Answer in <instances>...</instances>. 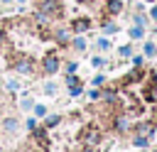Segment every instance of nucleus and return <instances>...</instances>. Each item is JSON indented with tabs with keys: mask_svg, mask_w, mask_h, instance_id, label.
I'll return each instance as SVG.
<instances>
[{
	"mask_svg": "<svg viewBox=\"0 0 157 152\" xmlns=\"http://www.w3.org/2000/svg\"><path fill=\"white\" fill-rule=\"evenodd\" d=\"M37 10L49 20H61L64 17V5L59 0H37Z\"/></svg>",
	"mask_w": 157,
	"mask_h": 152,
	"instance_id": "f257e3e1",
	"label": "nucleus"
},
{
	"mask_svg": "<svg viewBox=\"0 0 157 152\" xmlns=\"http://www.w3.org/2000/svg\"><path fill=\"white\" fill-rule=\"evenodd\" d=\"M12 69L17 74H22V76H29V74H34V61L29 56H25V54H17L12 59Z\"/></svg>",
	"mask_w": 157,
	"mask_h": 152,
	"instance_id": "f03ea898",
	"label": "nucleus"
},
{
	"mask_svg": "<svg viewBox=\"0 0 157 152\" xmlns=\"http://www.w3.org/2000/svg\"><path fill=\"white\" fill-rule=\"evenodd\" d=\"M59 66H61V59H59V54H54V51H49V54H44L42 56V69L52 76V74H56L59 71Z\"/></svg>",
	"mask_w": 157,
	"mask_h": 152,
	"instance_id": "7ed1b4c3",
	"label": "nucleus"
},
{
	"mask_svg": "<svg viewBox=\"0 0 157 152\" xmlns=\"http://www.w3.org/2000/svg\"><path fill=\"white\" fill-rule=\"evenodd\" d=\"M88 29H91V20L88 17H74L69 22V32H74V34H83Z\"/></svg>",
	"mask_w": 157,
	"mask_h": 152,
	"instance_id": "20e7f679",
	"label": "nucleus"
},
{
	"mask_svg": "<svg viewBox=\"0 0 157 152\" xmlns=\"http://www.w3.org/2000/svg\"><path fill=\"white\" fill-rule=\"evenodd\" d=\"M123 0H103V12L108 15V17H115V15H120L123 12Z\"/></svg>",
	"mask_w": 157,
	"mask_h": 152,
	"instance_id": "39448f33",
	"label": "nucleus"
},
{
	"mask_svg": "<svg viewBox=\"0 0 157 152\" xmlns=\"http://www.w3.org/2000/svg\"><path fill=\"white\" fill-rule=\"evenodd\" d=\"M52 37H54L61 47H66V44L71 42V39H69V29H61V27H59V29H52Z\"/></svg>",
	"mask_w": 157,
	"mask_h": 152,
	"instance_id": "423d86ee",
	"label": "nucleus"
},
{
	"mask_svg": "<svg viewBox=\"0 0 157 152\" xmlns=\"http://www.w3.org/2000/svg\"><path fill=\"white\" fill-rule=\"evenodd\" d=\"M142 56H145V59H155V56H157V44H155V42H145Z\"/></svg>",
	"mask_w": 157,
	"mask_h": 152,
	"instance_id": "0eeeda50",
	"label": "nucleus"
},
{
	"mask_svg": "<svg viewBox=\"0 0 157 152\" xmlns=\"http://www.w3.org/2000/svg\"><path fill=\"white\" fill-rule=\"evenodd\" d=\"M128 37H130V39H142V37H145V27H140V25L130 27V29H128Z\"/></svg>",
	"mask_w": 157,
	"mask_h": 152,
	"instance_id": "6e6552de",
	"label": "nucleus"
},
{
	"mask_svg": "<svg viewBox=\"0 0 157 152\" xmlns=\"http://www.w3.org/2000/svg\"><path fill=\"white\" fill-rule=\"evenodd\" d=\"M69 44H71V49H76V51H83V49H86V39H83V37H74Z\"/></svg>",
	"mask_w": 157,
	"mask_h": 152,
	"instance_id": "1a4fd4ad",
	"label": "nucleus"
},
{
	"mask_svg": "<svg viewBox=\"0 0 157 152\" xmlns=\"http://www.w3.org/2000/svg\"><path fill=\"white\" fill-rule=\"evenodd\" d=\"M96 47H98L101 51H108V49H110V39H105V37H98V39H96Z\"/></svg>",
	"mask_w": 157,
	"mask_h": 152,
	"instance_id": "9d476101",
	"label": "nucleus"
},
{
	"mask_svg": "<svg viewBox=\"0 0 157 152\" xmlns=\"http://www.w3.org/2000/svg\"><path fill=\"white\" fill-rule=\"evenodd\" d=\"M103 29H105L108 34H115V32H118V25H115V22H108V20H105V22H103Z\"/></svg>",
	"mask_w": 157,
	"mask_h": 152,
	"instance_id": "9b49d317",
	"label": "nucleus"
},
{
	"mask_svg": "<svg viewBox=\"0 0 157 152\" xmlns=\"http://www.w3.org/2000/svg\"><path fill=\"white\" fill-rule=\"evenodd\" d=\"M118 54H120V56H125V59H128V56H132V47H130V44H123V47H120V49H118Z\"/></svg>",
	"mask_w": 157,
	"mask_h": 152,
	"instance_id": "f8f14e48",
	"label": "nucleus"
},
{
	"mask_svg": "<svg viewBox=\"0 0 157 152\" xmlns=\"http://www.w3.org/2000/svg\"><path fill=\"white\" fill-rule=\"evenodd\" d=\"M44 93H47V96H54V93H56V83H52V81L44 83Z\"/></svg>",
	"mask_w": 157,
	"mask_h": 152,
	"instance_id": "ddd939ff",
	"label": "nucleus"
},
{
	"mask_svg": "<svg viewBox=\"0 0 157 152\" xmlns=\"http://www.w3.org/2000/svg\"><path fill=\"white\" fill-rule=\"evenodd\" d=\"M132 22L140 25V27H145V17H142V15H132Z\"/></svg>",
	"mask_w": 157,
	"mask_h": 152,
	"instance_id": "4468645a",
	"label": "nucleus"
},
{
	"mask_svg": "<svg viewBox=\"0 0 157 152\" xmlns=\"http://www.w3.org/2000/svg\"><path fill=\"white\" fill-rule=\"evenodd\" d=\"M91 64H93V66H103V64H105V59H103V56H93V59H91Z\"/></svg>",
	"mask_w": 157,
	"mask_h": 152,
	"instance_id": "2eb2a0df",
	"label": "nucleus"
},
{
	"mask_svg": "<svg viewBox=\"0 0 157 152\" xmlns=\"http://www.w3.org/2000/svg\"><path fill=\"white\" fill-rule=\"evenodd\" d=\"M56 123H59V118H56V115H54V118H47V130H49V127H54Z\"/></svg>",
	"mask_w": 157,
	"mask_h": 152,
	"instance_id": "dca6fc26",
	"label": "nucleus"
},
{
	"mask_svg": "<svg viewBox=\"0 0 157 152\" xmlns=\"http://www.w3.org/2000/svg\"><path fill=\"white\" fill-rule=\"evenodd\" d=\"M5 42H7V29L0 27V44H5Z\"/></svg>",
	"mask_w": 157,
	"mask_h": 152,
	"instance_id": "f3484780",
	"label": "nucleus"
},
{
	"mask_svg": "<svg viewBox=\"0 0 157 152\" xmlns=\"http://www.w3.org/2000/svg\"><path fill=\"white\" fill-rule=\"evenodd\" d=\"M74 71H76V61H69L66 64V74H74Z\"/></svg>",
	"mask_w": 157,
	"mask_h": 152,
	"instance_id": "a211bd4d",
	"label": "nucleus"
},
{
	"mask_svg": "<svg viewBox=\"0 0 157 152\" xmlns=\"http://www.w3.org/2000/svg\"><path fill=\"white\" fill-rule=\"evenodd\" d=\"M103 81H105V76H103V74H98V76H93V83H96V86H101Z\"/></svg>",
	"mask_w": 157,
	"mask_h": 152,
	"instance_id": "6ab92c4d",
	"label": "nucleus"
},
{
	"mask_svg": "<svg viewBox=\"0 0 157 152\" xmlns=\"http://www.w3.org/2000/svg\"><path fill=\"white\" fill-rule=\"evenodd\" d=\"M5 127H7V130H15V127H17V120H5Z\"/></svg>",
	"mask_w": 157,
	"mask_h": 152,
	"instance_id": "aec40b11",
	"label": "nucleus"
},
{
	"mask_svg": "<svg viewBox=\"0 0 157 152\" xmlns=\"http://www.w3.org/2000/svg\"><path fill=\"white\" fill-rule=\"evenodd\" d=\"M142 61H145V56H142V54H140V56H132V64H135V66H140Z\"/></svg>",
	"mask_w": 157,
	"mask_h": 152,
	"instance_id": "412c9836",
	"label": "nucleus"
},
{
	"mask_svg": "<svg viewBox=\"0 0 157 152\" xmlns=\"http://www.w3.org/2000/svg\"><path fill=\"white\" fill-rule=\"evenodd\" d=\"M34 113H37V115H47V108H44V105H37Z\"/></svg>",
	"mask_w": 157,
	"mask_h": 152,
	"instance_id": "4be33fe9",
	"label": "nucleus"
},
{
	"mask_svg": "<svg viewBox=\"0 0 157 152\" xmlns=\"http://www.w3.org/2000/svg\"><path fill=\"white\" fill-rule=\"evenodd\" d=\"M135 145H140V147H145V145H147V137H137V140H135Z\"/></svg>",
	"mask_w": 157,
	"mask_h": 152,
	"instance_id": "5701e85b",
	"label": "nucleus"
},
{
	"mask_svg": "<svg viewBox=\"0 0 157 152\" xmlns=\"http://www.w3.org/2000/svg\"><path fill=\"white\" fill-rule=\"evenodd\" d=\"M150 17H152V20H155V22H157V5H155V7H152V10H150Z\"/></svg>",
	"mask_w": 157,
	"mask_h": 152,
	"instance_id": "b1692460",
	"label": "nucleus"
},
{
	"mask_svg": "<svg viewBox=\"0 0 157 152\" xmlns=\"http://www.w3.org/2000/svg\"><path fill=\"white\" fill-rule=\"evenodd\" d=\"M83 152H96V150L93 147H83Z\"/></svg>",
	"mask_w": 157,
	"mask_h": 152,
	"instance_id": "393cba45",
	"label": "nucleus"
},
{
	"mask_svg": "<svg viewBox=\"0 0 157 152\" xmlns=\"http://www.w3.org/2000/svg\"><path fill=\"white\" fill-rule=\"evenodd\" d=\"M0 2H5V5H7V2H12V0H0Z\"/></svg>",
	"mask_w": 157,
	"mask_h": 152,
	"instance_id": "a878e982",
	"label": "nucleus"
},
{
	"mask_svg": "<svg viewBox=\"0 0 157 152\" xmlns=\"http://www.w3.org/2000/svg\"><path fill=\"white\" fill-rule=\"evenodd\" d=\"M17 2H27V0H17Z\"/></svg>",
	"mask_w": 157,
	"mask_h": 152,
	"instance_id": "bb28decb",
	"label": "nucleus"
},
{
	"mask_svg": "<svg viewBox=\"0 0 157 152\" xmlns=\"http://www.w3.org/2000/svg\"><path fill=\"white\" fill-rule=\"evenodd\" d=\"M145 2H155V0H145Z\"/></svg>",
	"mask_w": 157,
	"mask_h": 152,
	"instance_id": "cd10ccee",
	"label": "nucleus"
}]
</instances>
